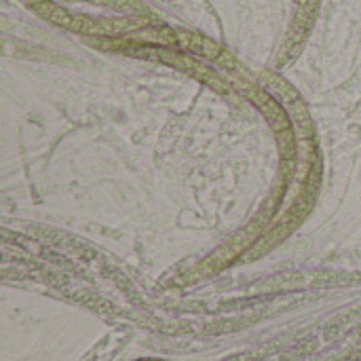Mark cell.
Instances as JSON below:
<instances>
[{"label":"cell","instance_id":"obj_1","mask_svg":"<svg viewBox=\"0 0 361 361\" xmlns=\"http://www.w3.org/2000/svg\"><path fill=\"white\" fill-rule=\"evenodd\" d=\"M178 42H180L186 51H190V53H195V55H201V57H205V59H220V55H222V47H220L218 42H214V40L207 38V36L195 34V32H184V30H180V32H178Z\"/></svg>","mask_w":361,"mask_h":361},{"label":"cell","instance_id":"obj_2","mask_svg":"<svg viewBox=\"0 0 361 361\" xmlns=\"http://www.w3.org/2000/svg\"><path fill=\"white\" fill-rule=\"evenodd\" d=\"M32 8L44 17L47 21L55 23V25H61V27H72V21H74V13L66 11L63 6L55 4L53 0H32Z\"/></svg>","mask_w":361,"mask_h":361},{"label":"cell","instance_id":"obj_3","mask_svg":"<svg viewBox=\"0 0 361 361\" xmlns=\"http://www.w3.org/2000/svg\"><path fill=\"white\" fill-rule=\"evenodd\" d=\"M78 2H91V4H102L121 13H146V6L140 0H78Z\"/></svg>","mask_w":361,"mask_h":361},{"label":"cell","instance_id":"obj_4","mask_svg":"<svg viewBox=\"0 0 361 361\" xmlns=\"http://www.w3.org/2000/svg\"><path fill=\"white\" fill-rule=\"evenodd\" d=\"M142 361H161V360H142Z\"/></svg>","mask_w":361,"mask_h":361}]
</instances>
